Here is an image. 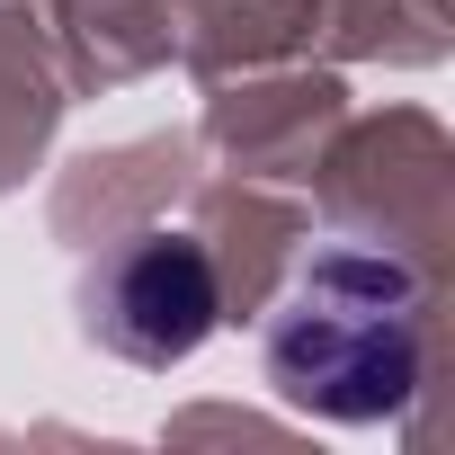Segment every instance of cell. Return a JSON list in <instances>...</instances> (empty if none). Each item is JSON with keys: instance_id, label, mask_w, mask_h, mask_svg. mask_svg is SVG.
Returning <instances> with one entry per match:
<instances>
[{"instance_id": "obj_1", "label": "cell", "mask_w": 455, "mask_h": 455, "mask_svg": "<svg viewBox=\"0 0 455 455\" xmlns=\"http://www.w3.org/2000/svg\"><path fill=\"white\" fill-rule=\"evenodd\" d=\"M259 375L339 428L402 419L419 393V268L375 242H313L259 322Z\"/></svg>"}, {"instance_id": "obj_2", "label": "cell", "mask_w": 455, "mask_h": 455, "mask_svg": "<svg viewBox=\"0 0 455 455\" xmlns=\"http://www.w3.org/2000/svg\"><path fill=\"white\" fill-rule=\"evenodd\" d=\"M81 322L99 348H116L134 366H179L214 331V268L188 233H134L90 268Z\"/></svg>"}]
</instances>
